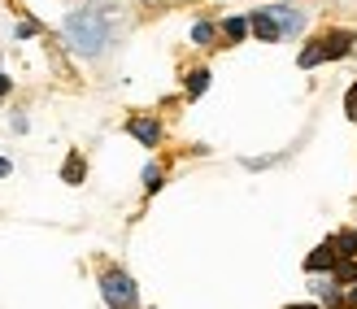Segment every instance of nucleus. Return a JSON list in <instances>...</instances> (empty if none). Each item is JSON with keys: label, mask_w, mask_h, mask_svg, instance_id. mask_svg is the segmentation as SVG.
Wrapping results in <instances>:
<instances>
[{"label": "nucleus", "mask_w": 357, "mask_h": 309, "mask_svg": "<svg viewBox=\"0 0 357 309\" xmlns=\"http://www.w3.org/2000/svg\"><path fill=\"white\" fill-rule=\"evenodd\" d=\"M331 266H335V244H323V248H314L305 257V270H314V275L318 270H331Z\"/></svg>", "instance_id": "7"}, {"label": "nucleus", "mask_w": 357, "mask_h": 309, "mask_svg": "<svg viewBox=\"0 0 357 309\" xmlns=\"http://www.w3.org/2000/svg\"><path fill=\"white\" fill-rule=\"evenodd\" d=\"M222 31H227V40H231V44H236V40H244V35H248V17H227V22H222Z\"/></svg>", "instance_id": "9"}, {"label": "nucleus", "mask_w": 357, "mask_h": 309, "mask_svg": "<svg viewBox=\"0 0 357 309\" xmlns=\"http://www.w3.org/2000/svg\"><path fill=\"white\" fill-rule=\"evenodd\" d=\"M344 305H357V283H353V292L344 296Z\"/></svg>", "instance_id": "18"}, {"label": "nucleus", "mask_w": 357, "mask_h": 309, "mask_svg": "<svg viewBox=\"0 0 357 309\" xmlns=\"http://www.w3.org/2000/svg\"><path fill=\"white\" fill-rule=\"evenodd\" d=\"M5 92H9V79H5V75H0V96H5Z\"/></svg>", "instance_id": "19"}, {"label": "nucleus", "mask_w": 357, "mask_h": 309, "mask_svg": "<svg viewBox=\"0 0 357 309\" xmlns=\"http://www.w3.org/2000/svg\"><path fill=\"white\" fill-rule=\"evenodd\" d=\"M318 61H323V48H318V44H310L305 52H301V70H310V66H318Z\"/></svg>", "instance_id": "12"}, {"label": "nucleus", "mask_w": 357, "mask_h": 309, "mask_svg": "<svg viewBox=\"0 0 357 309\" xmlns=\"http://www.w3.org/2000/svg\"><path fill=\"white\" fill-rule=\"evenodd\" d=\"M357 279V262H344V266H335V283H353Z\"/></svg>", "instance_id": "14"}, {"label": "nucleus", "mask_w": 357, "mask_h": 309, "mask_svg": "<svg viewBox=\"0 0 357 309\" xmlns=\"http://www.w3.org/2000/svg\"><path fill=\"white\" fill-rule=\"evenodd\" d=\"M344 114H349V118L357 122V83L349 87V96H344Z\"/></svg>", "instance_id": "15"}, {"label": "nucleus", "mask_w": 357, "mask_h": 309, "mask_svg": "<svg viewBox=\"0 0 357 309\" xmlns=\"http://www.w3.org/2000/svg\"><path fill=\"white\" fill-rule=\"evenodd\" d=\"M192 40H196V44H213V27H209V22H196V27H192Z\"/></svg>", "instance_id": "13"}, {"label": "nucleus", "mask_w": 357, "mask_h": 309, "mask_svg": "<svg viewBox=\"0 0 357 309\" xmlns=\"http://www.w3.org/2000/svg\"><path fill=\"white\" fill-rule=\"evenodd\" d=\"M331 244H335V253H344V257H357V231H340Z\"/></svg>", "instance_id": "8"}, {"label": "nucleus", "mask_w": 357, "mask_h": 309, "mask_svg": "<svg viewBox=\"0 0 357 309\" xmlns=\"http://www.w3.org/2000/svg\"><path fill=\"white\" fill-rule=\"evenodd\" d=\"M292 309H318V305H292Z\"/></svg>", "instance_id": "21"}, {"label": "nucleus", "mask_w": 357, "mask_h": 309, "mask_svg": "<svg viewBox=\"0 0 357 309\" xmlns=\"http://www.w3.org/2000/svg\"><path fill=\"white\" fill-rule=\"evenodd\" d=\"M279 31H283V40H292V35H301V27H305V13L301 9H288V5H279Z\"/></svg>", "instance_id": "5"}, {"label": "nucleus", "mask_w": 357, "mask_h": 309, "mask_svg": "<svg viewBox=\"0 0 357 309\" xmlns=\"http://www.w3.org/2000/svg\"><path fill=\"white\" fill-rule=\"evenodd\" d=\"M0 174H9V161L5 157H0Z\"/></svg>", "instance_id": "20"}, {"label": "nucleus", "mask_w": 357, "mask_h": 309, "mask_svg": "<svg viewBox=\"0 0 357 309\" xmlns=\"http://www.w3.org/2000/svg\"><path fill=\"white\" fill-rule=\"evenodd\" d=\"M144 183H149V192H157V183H162V170L149 166V170H144Z\"/></svg>", "instance_id": "16"}, {"label": "nucleus", "mask_w": 357, "mask_h": 309, "mask_svg": "<svg viewBox=\"0 0 357 309\" xmlns=\"http://www.w3.org/2000/svg\"><path fill=\"white\" fill-rule=\"evenodd\" d=\"M61 179H66V183H79V179H83V157H79V153H75V157L66 161V170H61Z\"/></svg>", "instance_id": "11"}, {"label": "nucleus", "mask_w": 357, "mask_h": 309, "mask_svg": "<svg viewBox=\"0 0 357 309\" xmlns=\"http://www.w3.org/2000/svg\"><path fill=\"white\" fill-rule=\"evenodd\" d=\"M100 292H105V305H109V309H135L139 305L135 279L122 275V270H105V275H100Z\"/></svg>", "instance_id": "2"}, {"label": "nucleus", "mask_w": 357, "mask_h": 309, "mask_svg": "<svg viewBox=\"0 0 357 309\" xmlns=\"http://www.w3.org/2000/svg\"><path fill=\"white\" fill-rule=\"evenodd\" d=\"M35 31H40V22H31V17H26V22H17V40H26V35H35Z\"/></svg>", "instance_id": "17"}, {"label": "nucleus", "mask_w": 357, "mask_h": 309, "mask_svg": "<svg viewBox=\"0 0 357 309\" xmlns=\"http://www.w3.org/2000/svg\"><path fill=\"white\" fill-rule=\"evenodd\" d=\"M127 131H131L139 144H149V149H153L157 140H162V126H157L153 118H131V122H127Z\"/></svg>", "instance_id": "4"}, {"label": "nucleus", "mask_w": 357, "mask_h": 309, "mask_svg": "<svg viewBox=\"0 0 357 309\" xmlns=\"http://www.w3.org/2000/svg\"><path fill=\"white\" fill-rule=\"evenodd\" d=\"M248 31H253L257 40H266V44H271V40H283V31H279V13H275V9H257L253 17H248Z\"/></svg>", "instance_id": "3"}, {"label": "nucleus", "mask_w": 357, "mask_h": 309, "mask_svg": "<svg viewBox=\"0 0 357 309\" xmlns=\"http://www.w3.org/2000/svg\"><path fill=\"white\" fill-rule=\"evenodd\" d=\"M205 87H209V70H192L188 75V96H201Z\"/></svg>", "instance_id": "10"}, {"label": "nucleus", "mask_w": 357, "mask_h": 309, "mask_svg": "<svg viewBox=\"0 0 357 309\" xmlns=\"http://www.w3.org/2000/svg\"><path fill=\"white\" fill-rule=\"evenodd\" d=\"M349 44H353V31H335V35H327V40H318V48H323V57H344V52H349Z\"/></svg>", "instance_id": "6"}, {"label": "nucleus", "mask_w": 357, "mask_h": 309, "mask_svg": "<svg viewBox=\"0 0 357 309\" xmlns=\"http://www.w3.org/2000/svg\"><path fill=\"white\" fill-rule=\"evenodd\" d=\"M66 40L75 44L79 52H87V57H100V52L109 48V40H114L109 13H100V9H75V13H66Z\"/></svg>", "instance_id": "1"}]
</instances>
